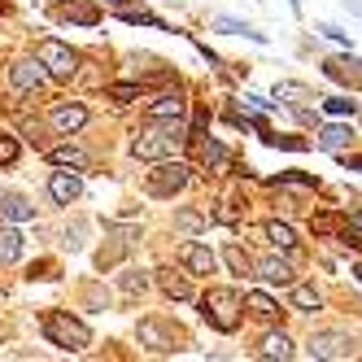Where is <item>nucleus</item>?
Listing matches in <instances>:
<instances>
[{
	"mask_svg": "<svg viewBox=\"0 0 362 362\" xmlns=\"http://www.w3.org/2000/svg\"><path fill=\"white\" fill-rule=\"evenodd\" d=\"M188 144V132L179 127V118H166V127H153V132H140L132 140V153L140 162H162V158H179Z\"/></svg>",
	"mask_w": 362,
	"mask_h": 362,
	"instance_id": "1",
	"label": "nucleus"
},
{
	"mask_svg": "<svg viewBox=\"0 0 362 362\" xmlns=\"http://www.w3.org/2000/svg\"><path fill=\"white\" fill-rule=\"evenodd\" d=\"M201 315L214 332H236L240 327V297L231 288H210L201 297Z\"/></svg>",
	"mask_w": 362,
	"mask_h": 362,
	"instance_id": "2",
	"label": "nucleus"
},
{
	"mask_svg": "<svg viewBox=\"0 0 362 362\" xmlns=\"http://www.w3.org/2000/svg\"><path fill=\"white\" fill-rule=\"evenodd\" d=\"M44 336H48V341H53L57 349H70V354H79V349H88V345H92L88 323L70 319L66 310H53V315L44 319Z\"/></svg>",
	"mask_w": 362,
	"mask_h": 362,
	"instance_id": "3",
	"label": "nucleus"
},
{
	"mask_svg": "<svg viewBox=\"0 0 362 362\" xmlns=\"http://www.w3.org/2000/svg\"><path fill=\"white\" fill-rule=\"evenodd\" d=\"M188 166L184 162H175V158H162V166L158 170H148V197H175V192H184L188 188Z\"/></svg>",
	"mask_w": 362,
	"mask_h": 362,
	"instance_id": "4",
	"label": "nucleus"
},
{
	"mask_svg": "<svg viewBox=\"0 0 362 362\" xmlns=\"http://www.w3.org/2000/svg\"><path fill=\"white\" fill-rule=\"evenodd\" d=\"M35 53H40L44 70L53 74V79H74V70H79V53H70L62 40H40Z\"/></svg>",
	"mask_w": 362,
	"mask_h": 362,
	"instance_id": "5",
	"label": "nucleus"
},
{
	"mask_svg": "<svg viewBox=\"0 0 362 362\" xmlns=\"http://www.w3.org/2000/svg\"><path fill=\"white\" fill-rule=\"evenodd\" d=\"M44 79H48L44 62H13V66H9V83H13V92H40Z\"/></svg>",
	"mask_w": 362,
	"mask_h": 362,
	"instance_id": "6",
	"label": "nucleus"
},
{
	"mask_svg": "<svg viewBox=\"0 0 362 362\" xmlns=\"http://www.w3.org/2000/svg\"><path fill=\"white\" fill-rule=\"evenodd\" d=\"M310 358H349V336L341 332H315L310 336V345H305Z\"/></svg>",
	"mask_w": 362,
	"mask_h": 362,
	"instance_id": "7",
	"label": "nucleus"
},
{
	"mask_svg": "<svg viewBox=\"0 0 362 362\" xmlns=\"http://www.w3.org/2000/svg\"><path fill=\"white\" fill-rule=\"evenodd\" d=\"M48 122H53L62 136H74V132H79V127L88 122V110L79 105V100H62V105H53V114H48Z\"/></svg>",
	"mask_w": 362,
	"mask_h": 362,
	"instance_id": "8",
	"label": "nucleus"
},
{
	"mask_svg": "<svg viewBox=\"0 0 362 362\" xmlns=\"http://www.w3.org/2000/svg\"><path fill=\"white\" fill-rule=\"evenodd\" d=\"M184 114H188V100L179 96V92H162V96H153V100H148V118H153V122L184 118Z\"/></svg>",
	"mask_w": 362,
	"mask_h": 362,
	"instance_id": "9",
	"label": "nucleus"
},
{
	"mask_svg": "<svg viewBox=\"0 0 362 362\" xmlns=\"http://www.w3.org/2000/svg\"><path fill=\"white\" fill-rule=\"evenodd\" d=\"M140 341H144L153 354H170V349H179V345H175L179 336H170L158 319H144V323H140Z\"/></svg>",
	"mask_w": 362,
	"mask_h": 362,
	"instance_id": "10",
	"label": "nucleus"
},
{
	"mask_svg": "<svg viewBox=\"0 0 362 362\" xmlns=\"http://www.w3.org/2000/svg\"><path fill=\"white\" fill-rule=\"evenodd\" d=\"M179 257L188 262V271H192V275H214V253L205 249V245H197V240H184Z\"/></svg>",
	"mask_w": 362,
	"mask_h": 362,
	"instance_id": "11",
	"label": "nucleus"
},
{
	"mask_svg": "<svg viewBox=\"0 0 362 362\" xmlns=\"http://www.w3.org/2000/svg\"><path fill=\"white\" fill-rule=\"evenodd\" d=\"M79 192H83V184H79L74 175H66V170H57L53 179H48V197H53L57 205H70V201L79 197Z\"/></svg>",
	"mask_w": 362,
	"mask_h": 362,
	"instance_id": "12",
	"label": "nucleus"
},
{
	"mask_svg": "<svg viewBox=\"0 0 362 362\" xmlns=\"http://www.w3.org/2000/svg\"><path fill=\"white\" fill-rule=\"evenodd\" d=\"M323 70L332 79H345L349 88H362V62L358 57H336V62H323Z\"/></svg>",
	"mask_w": 362,
	"mask_h": 362,
	"instance_id": "13",
	"label": "nucleus"
},
{
	"mask_svg": "<svg viewBox=\"0 0 362 362\" xmlns=\"http://www.w3.org/2000/svg\"><path fill=\"white\" fill-rule=\"evenodd\" d=\"M257 275L267 284H293V262L288 257H262V262H257Z\"/></svg>",
	"mask_w": 362,
	"mask_h": 362,
	"instance_id": "14",
	"label": "nucleus"
},
{
	"mask_svg": "<svg viewBox=\"0 0 362 362\" xmlns=\"http://www.w3.org/2000/svg\"><path fill=\"white\" fill-rule=\"evenodd\" d=\"M0 214H5L9 223H31L35 218V205L27 197H0Z\"/></svg>",
	"mask_w": 362,
	"mask_h": 362,
	"instance_id": "15",
	"label": "nucleus"
},
{
	"mask_svg": "<svg viewBox=\"0 0 362 362\" xmlns=\"http://www.w3.org/2000/svg\"><path fill=\"white\" fill-rule=\"evenodd\" d=\"M22 257V231L18 227H0V267H9Z\"/></svg>",
	"mask_w": 362,
	"mask_h": 362,
	"instance_id": "16",
	"label": "nucleus"
},
{
	"mask_svg": "<svg viewBox=\"0 0 362 362\" xmlns=\"http://www.w3.org/2000/svg\"><path fill=\"white\" fill-rule=\"evenodd\" d=\"M349 127H341V122H332V127H323L319 132V148H327V153H341V148H349Z\"/></svg>",
	"mask_w": 362,
	"mask_h": 362,
	"instance_id": "17",
	"label": "nucleus"
},
{
	"mask_svg": "<svg viewBox=\"0 0 362 362\" xmlns=\"http://www.w3.org/2000/svg\"><path fill=\"white\" fill-rule=\"evenodd\" d=\"M257 354L262 358H293L297 349H293V341L284 332H271V336H262V345H257Z\"/></svg>",
	"mask_w": 362,
	"mask_h": 362,
	"instance_id": "18",
	"label": "nucleus"
},
{
	"mask_svg": "<svg viewBox=\"0 0 362 362\" xmlns=\"http://www.w3.org/2000/svg\"><path fill=\"white\" fill-rule=\"evenodd\" d=\"M262 236H267L275 249H284V253L297 249V231H293L288 223H267V227H262Z\"/></svg>",
	"mask_w": 362,
	"mask_h": 362,
	"instance_id": "19",
	"label": "nucleus"
},
{
	"mask_svg": "<svg viewBox=\"0 0 362 362\" xmlns=\"http://www.w3.org/2000/svg\"><path fill=\"white\" fill-rule=\"evenodd\" d=\"M158 275H162L158 284H162L166 297H175V301H188V297H192V284H188L184 275H175V271H158Z\"/></svg>",
	"mask_w": 362,
	"mask_h": 362,
	"instance_id": "20",
	"label": "nucleus"
},
{
	"mask_svg": "<svg viewBox=\"0 0 362 362\" xmlns=\"http://www.w3.org/2000/svg\"><path fill=\"white\" fill-rule=\"evenodd\" d=\"M48 162H53V166H88V153L83 148H74V144H62V148H53V153H48Z\"/></svg>",
	"mask_w": 362,
	"mask_h": 362,
	"instance_id": "21",
	"label": "nucleus"
},
{
	"mask_svg": "<svg viewBox=\"0 0 362 362\" xmlns=\"http://www.w3.org/2000/svg\"><path fill=\"white\" fill-rule=\"evenodd\" d=\"M62 18L79 22V27H96V9L83 5V0H66V5H62Z\"/></svg>",
	"mask_w": 362,
	"mask_h": 362,
	"instance_id": "22",
	"label": "nucleus"
},
{
	"mask_svg": "<svg viewBox=\"0 0 362 362\" xmlns=\"http://www.w3.org/2000/svg\"><path fill=\"white\" fill-rule=\"evenodd\" d=\"M214 31H223V35H249V40H267L262 31H253L249 22H236V18H214Z\"/></svg>",
	"mask_w": 362,
	"mask_h": 362,
	"instance_id": "23",
	"label": "nucleus"
},
{
	"mask_svg": "<svg viewBox=\"0 0 362 362\" xmlns=\"http://www.w3.org/2000/svg\"><path fill=\"white\" fill-rule=\"evenodd\" d=\"M245 305L253 310L257 319H275V315H279V305H275V297H267V293H249V297H245Z\"/></svg>",
	"mask_w": 362,
	"mask_h": 362,
	"instance_id": "24",
	"label": "nucleus"
},
{
	"mask_svg": "<svg viewBox=\"0 0 362 362\" xmlns=\"http://www.w3.org/2000/svg\"><path fill=\"white\" fill-rule=\"evenodd\" d=\"M271 184H275V188H315L319 179H315V175H301V170H284V175L271 179Z\"/></svg>",
	"mask_w": 362,
	"mask_h": 362,
	"instance_id": "25",
	"label": "nucleus"
},
{
	"mask_svg": "<svg viewBox=\"0 0 362 362\" xmlns=\"http://www.w3.org/2000/svg\"><path fill=\"white\" fill-rule=\"evenodd\" d=\"M293 301H297L301 310H319V301H323V293L315 288V284H297V288H293Z\"/></svg>",
	"mask_w": 362,
	"mask_h": 362,
	"instance_id": "26",
	"label": "nucleus"
},
{
	"mask_svg": "<svg viewBox=\"0 0 362 362\" xmlns=\"http://www.w3.org/2000/svg\"><path fill=\"white\" fill-rule=\"evenodd\" d=\"M227 267L236 271V275H249V271H253V257H249L240 245H227Z\"/></svg>",
	"mask_w": 362,
	"mask_h": 362,
	"instance_id": "27",
	"label": "nucleus"
},
{
	"mask_svg": "<svg viewBox=\"0 0 362 362\" xmlns=\"http://www.w3.org/2000/svg\"><path fill=\"white\" fill-rule=\"evenodd\" d=\"M110 96L118 100V105H132V100L144 96V88H140V83H110Z\"/></svg>",
	"mask_w": 362,
	"mask_h": 362,
	"instance_id": "28",
	"label": "nucleus"
},
{
	"mask_svg": "<svg viewBox=\"0 0 362 362\" xmlns=\"http://www.w3.org/2000/svg\"><path fill=\"white\" fill-rule=\"evenodd\" d=\"M323 110H327L332 118H354V110H358V105H354L349 96H327V100H323Z\"/></svg>",
	"mask_w": 362,
	"mask_h": 362,
	"instance_id": "29",
	"label": "nucleus"
},
{
	"mask_svg": "<svg viewBox=\"0 0 362 362\" xmlns=\"http://www.w3.org/2000/svg\"><path fill=\"white\" fill-rule=\"evenodd\" d=\"M201 158L210 162V166H227L231 158H227V148L218 144V140H201Z\"/></svg>",
	"mask_w": 362,
	"mask_h": 362,
	"instance_id": "30",
	"label": "nucleus"
},
{
	"mask_svg": "<svg viewBox=\"0 0 362 362\" xmlns=\"http://www.w3.org/2000/svg\"><path fill=\"white\" fill-rule=\"evenodd\" d=\"M13 162H18V140L0 136V166H13Z\"/></svg>",
	"mask_w": 362,
	"mask_h": 362,
	"instance_id": "31",
	"label": "nucleus"
},
{
	"mask_svg": "<svg viewBox=\"0 0 362 362\" xmlns=\"http://www.w3.org/2000/svg\"><path fill=\"white\" fill-rule=\"evenodd\" d=\"M175 223L184 227V231H201V227H205V218H201L197 210H179V214H175Z\"/></svg>",
	"mask_w": 362,
	"mask_h": 362,
	"instance_id": "32",
	"label": "nucleus"
},
{
	"mask_svg": "<svg viewBox=\"0 0 362 362\" xmlns=\"http://www.w3.org/2000/svg\"><path fill=\"white\" fill-rule=\"evenodd\" d=\"M315 31H319L323 40H332V44H345V48H349V35H345L341 27H332V22H319V27H315Z\"/></svg>",
	"mask_w": 362,
	"mask_h": 362,
	"instance_id": "33",
	"label": "nucleus"
},
{
	"mask_svg": "<svg viewBox=\"0 0 362 362\" xmlns=\"http://www.w3.org/2000/svg\"><path fill=\"white\" fill-rule=\"evenodd\" d=\"M144 284H148L144 275H136V271H127V275H122V293H127V297H136V293H144Z\"/></svg>",
	"mask_w": 362,
	"mask_h": 362,
	"instance_id": "34",
	"label": "nucleus"
},
{
	"mask_svg": "<svg viewBox=\"0 0 362 362\" xmlns=\"http://www.w3.org/2000/svg\"><path fill=\"white\" fill-rule=\"evenodd\" d=\"M214 218H218V223H236L240 214H236V210H231V205H223V210H214Z\"/></svg>",
	"mask_w": 362,
	"mask_h": 362,
	"instance_id": "35",
	"label": "nucleus"
},
{
	"mask_svg": "<svg viewBox=\"0 0 362 362\" xmlns=\"http://www.w3.org/2000/svg\"><path fill=\"white\" fill-rule=\"evenodd\" d=\"M341 5H345V9H354V13L362 18V0H341Z\"/></svg>",
	"mask_w": 362,
	"mask_h": 362,
	"instance_id": "36",
	"label": "nucleus"
},
{
	"mask_svg": "<svg viewBox=\"0 0 362 362\" xmlns=\"http://www.w3.org/2000/svg\"><path fill=\"white\" fill-rule=\"evenodd\" d=\"M288 5H293V9H301V0H288Z\"/></svg>",
	"mask_w": 362,
	"mask_h": 362,
	"instance_id": "37",
	"label": "nucleus"
},
{
	"mask_svg": "<svg viewBox=\"0 0 362 362\" xmlns=\"http://www.w3.org/2000/svg\"><path fill=\"white\" fill-rule=\"evenodd\" d=\"M354 166H358V170H362V158H358V162H354Z\"/></svg>",
	"mask_w": 362,
	"mask_h": 362,
	"instance_id": "38",
	"label": "nucleus"
},
{
	"mask_svg": "<svg viewBox=\"0 0 362 362\" xmlns=\"http://www.w3.org/2000/svg\"><path fill=\"white\" fill-rule=\"evenodd\" d=\"M354 275H358V279H362V267H358V271H354Z\"/></svg>",
	"mask_w": 362,
	"mask_h": 362,
	"instance_id": "39",
	"label": "nucleus"
}]
</instances>
